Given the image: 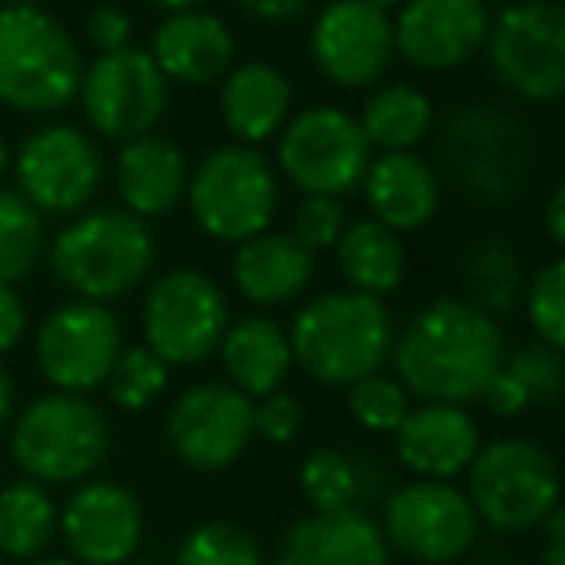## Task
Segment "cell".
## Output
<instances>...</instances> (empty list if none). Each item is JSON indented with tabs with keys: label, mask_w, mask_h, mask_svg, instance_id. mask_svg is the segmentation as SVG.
<instances>
[{
	"label": "cell",
	"mask_w": 565,
	"mask_h": 565,
	"mask_svg": "<svg viewBox=\"0 0 565 565\" xmlns=\"http://www.w3.org/2000/svg\"><path fill=\"white\" fill-rule=\"evenodd\" d=\"M395 380L423 403L480 399L488 380L503 369L500 322L472 302L446 295L430 299L403 330H395L392 356Z\"/></svg>",
	"instance_id": "1"
},
{
	"label": "cell",
	"mask_w": 565,
	"mask_h": 565,
	"mask_svg": "<svg viewBox=\"0 0 565 565\" xmlns=\"http://www.w3.org/2000/svg\"><path fill=\"white\" fill-rule=\"evenodd\" d=\"M291 361L322 387H349L387 364L395 341L392 310L361 291H326L291 322Z\"/></svg>",
	"instance_id": "2"
},
{
	"label": "cell",
	"mask_w": 565,
	"mask_h": 565,
	"mask_svg": "<svg viewBox=\"0 0 565 565\" xmlns=\"http://www.w3.org/2000/svg\"><path fill=\"white\" fill-rule=\"evenodd\" d=\"M47 264L74 299L113 302L151 275L156 233L128 210H89L47 244Z\"/></svg>",
	"instance_id": "3"
},
{
	"label": "cell",
	"mask_w": 565,
	"mask_h": 565,
	"mask_svg": "<svg viewBox=\"0 0 565 565\" xmlns=\"http://www.w3.org/2000/svg\"><path fill=\"white\" fill-rule=\"evenodd\" d=\"M82 55L43 4H0V105L32 117L78 102Z\"/></svg>",
	"instance_id": "4"
},
{
	"label": "cell",
	"mask_w": 565,
	"mask_h": 565,
	"mask_svg": "<svg viewBox=\"0 0 565 565\" xmlns=\"http://www.w3.org/2000/svg\"><path fill=\"white\" fill-rule=\"evenodd\" d=\"M109 418L89 395L47 392L20 411L12 426V461L35 484H74L109 457Z\"/></svg>",
	"instance_id": "5"
},
{
	"label": "cell",
	"mask_w": 565,
	"mask_h": 565,
	"mask_svg": "<svg viewBox=\"0 0 565 565\" xmlns=\"http://www.w3.org/2000/svg\"><path fill=\"white\" fill-rule=\"evenodd\" d=\"M186 202L205 236L244 244L271 228L279 210V174L259 148L221 143L190 171Z\"/></svg>",
	"instance_id": "6"
},
{
	"label": "cell",
	"mask_w": 565,
	"mask_h": 565,
	"mask_svg": "<svg viewBox=\"0 0 565 565\" xmlns=\"http://www.w3.org/2000/svg\"><path fill=\"white\" fill-rule=\"evenodd\" d=\"M469 503L477 519L508 534L534 531L557 508V461L531 438L480 446L469 469Z\"/></svg>",
	"instance_id": "7"
},
{
	"label": "cell",
	"mask_w": 565,
	"mask_h": 565,
	"mask_svg": "<svg viewBox=\"0 0 565 565\" xmlns=\"http://www.w3.org/2000/svg\"><path fill=\"white\" fill-rule=\"evenodd\" d=\"M484 55L515 97L550 105L565 94V9L557 0H515L488 20Z\"/></svg>",
	"instance_id": "8"
},
{
	"label": "cell",
	"mask_w": 565,
	"mask_h": 565,
	"mask_svg": "<svg viewBox=\"0 0 565 565\" xmlns=\"http://www.w3.org/2000/svg\"><path fill=\"white\" fill-rule=\"evenodd\" d=\"M275 163L307 198H345L361 190L372 148L353 113L341 105H315L282 125Z\"/></svg>",
	"instance_id": "9"
},
{
	"label": "cell",
	"mask_w": 565,
	"mask_h": 565,
	"mask_svg": "<svg viewBox=\"0 0 565 565\" xmlns=\"http://www.w3.org/2000/svg\"><path fill=\"white\" fill-rule=\"evenodd\" d=\"M225 326V291L202 267H171L148 287V299H143V345L167 369L202 364L210 353H217Z\"/></svg>",
	"instance_id": "10"
},
{
	"label": "cell",
	"mask_w": 565,
	"mask_h": 565,
	"mask_svg": "<svg viewBox=\"0 0 565 565\" xmlns=\"http://www.w3.org/2000/svg\"><path fill=\"white\" fill-rule=\"evenodd\" d=\"M78 102L97 136L128 143L156 132L171 105V82L159 74L148 51L125 47L113 55H97L89 66H82Z\"/></svg>",
	"instance_id": "11"
},
{
	"label": "cell",
	"mask_w": 565,
	"mask_h": 565,
	"mask_svg": "<svg viewBox=\"0 0 565 565\" xmlns=\"http://www.w3.org/2000/svg\"><path fill=\"white\" fill-rule=\"evenodd\" d=\"M120 349V322L105 302H63L43 318L35 333V364L55 392L89 395L102 387Z\"/></svg>",
	"instance_id": "12"
},
{
	"label": "cell",
	"mask_w": 565,
	"mask_h": 565,
	"mask_svg": "<svg viewBox=\"0 0 565 565\" xmlns=\"http://www.w3.org/2000/svg\"><path fill=\"white\" fill-rule=\"evenodd\" d=\"M477 539V511L449 480H411L384 503V542L423 565L457 562Z\"/></svg>",
	"instance_id": "13"
},
{
	"label": "cell",
	"mask_w": 565,
	"mask_h": 565,
	"mask_svg": "<svg viewBox=\"0 0 565 565\" xmlns=\"http://www.w3.org/2000/svg\"><path fill=\"white\" fill-rule=\"evenodd\" d=\"M17 190L40 213H78L102 186V151L89 132L74 125H43L20 143Z\"/></svg>",
	"instance_id": "14"
},
{
	"label": "cell",
	"mask_w": 565,
	"mask_h": 565,
	"mask_svg": "<svg viewBox=\"0 0 565 565\" xmlns=\"http://www.w3.org/2000/svg\"><path fill=\"white\" fill-rule=\"evenodd\" d=\"M310 58L341 89L380 86L395 63L392 12L369 0H330L310 28Z\"/></svg>",
	"instance_id": "15"
},
{
	"label": "cell",
	"mask_w": 565,
	"mask_h": 565,
	"mask_svg": "<svg viewBox=\"0 0 565 565\" xmlns=\"http://www.w3.org/2000/svg\"><path fill=\"white\" fill-rule=\"evenodd\" d=\"M167 438L190 469H228L252 441V399L225 380L186 387L167 415Z\"/></svg>",
	"instance_id": "16"
},
{
	"label": "cell",
	"mask_w": 565,
	"mask_h": 565,
	"mask_svg": "<svg viewBox=\"0 0 565 565\" xmlns=\"http://www.w3.org/2000/svg\"><path fill=\"white\" fill-rule=\"evenodd\" d=\"M484 0H403L392 17L395 58L415 71H461L484 51L488 35Z\"/></svg>",
	"instance_id": "17"
},
{
	"label": "cell",
	"mask_w": 565,
	"mask_h": 565,
	"mask_svg": "<svg viewBox=\"0 0 565 565\" xmlns=\"http://www.w3.org/2000/svg\"><path fill=\"white\" fill-rule=\"evenodd\" d=\"M143 534V508L132 488L89 480L63 508V539L82 565H125Z\"/></svg>",
	"instance_id": "18"
},
{
	"label": "cell",
	"mask_w": 565,
	"mask_h": 565,
	"mask_svg": "<svg viewBox=\"0 0 565 565\" xmlns=\"http://www.w3.org/2000/svg\"><path fill=\"white\" fill-rule=\"evenodd\" d=\"M148 55L167 82H179V86H217L233 71L236 40L225 20L213 17L210 9L167 12V20L151 35Z\"/></svg>",
	"instance_id": "19"
},
{
	"label": "cell",
	"mask_w": 565,
	"mask_h": 565,
	"mask_svg": "<svg viewBox=\"0 0 565 565\" xmlns=\"http://www.w3.org/2000/svg\"><path fill=\"white\" fill-rule=\"evenodd\" d=\"M275 565H387V542L356 508L310 511L279 534Z\"/></svg>",
	"instance_id": "20"
},
{
	"label": "cell",
	"mask_w": 565,
	"mask_h": 565,
	"mask_svg": "<svg viewBox=\"0 0 565 565\" xmlns=\"http://www.w3.org/2000/svg\"><path fill=\"white\" fill-rule=\"evenodd\" d=\"M480 426L457 403H418L395 430V457L423 480H449L472 465Z\"/></svg>",
	"instance_id": "21"
},
{
	"label": "cell",
	"mask_w": 565,
	"mask_h": 565,
	"mask_svg": "<svg viewBox=\"0 0 565 565\" xmlns=\"http://www.w3.org/2000/svg\"><path fill=\"white\" fill-rule=\"evenodd\" d=\"M113 182H117V194L125 202V210L136 213L140 221L171 217L186 202L190 159L174 140L148 132L140 140L120 143Z\"/></svg>",
	"instance_id": "22"
},
{
	"label": "cell",
	"mask_w": 565,
	"mask_h": 565,
	"mask_svg": "<svg viewBox=\"0 0 565 565\" xmlns=\"http://www.w3.org/2000/svg\"><path fill=\"white\" fill-rule=\"evenodd\" d=\"M361 194L372 221L392 233H415L430 225L441 202V182L434 167L415 151H380L361 179Z\"/></svg>",
	"instance_id": "23"
},
{
	"label": "cell",
	"mask_w": 565,
	"mask_h": 565,
	"mask_svg": "<svg viewBox=\"0 0 565 565\" xmlns=\"http://www.w3.org/2000/svg\"><path fill=\"white\" fill-rule=\"evenodd\" d=\"M291 78L271 63H241L221 78V120L233 143L259 148L291 120Z\"/></svg>",
	"instance_id": "24"
},
{
	"label": "cell",
	"mask_w": 565,
	"mask_h": 565,
	"mask_svg": "<svg viewBox=\"0 0 565 565\" xmlns=\"http://www.w3.org/2000/svg\"><path fill=\"white\" fill-rule=\"evenodd\" d=\"M315 279V252H307L291 233H259L236 244L233 282L252 307L295 302Z\"/></svg>",
	"instance_id": "25"
},
{
	"label": "cell",
	"mask_w": 565,
	"mask_h": 565,
	"mask_svg": "<svg viewBox=\"0 0 565 565\" xmlns=\"http://www.w3.org/2000/svg\"><path fill=\"white\" fill-rule=\"evenodd\" d=\"M217 353L225 361L228 384L248 399H264V395L279 392L287 372L295 369L287 330L267 315H244L228 322Z\"/></svg>",
	"instance_id": "26"
},
{
	"label": "cell",
	"mask_w": 565,
	"mask_h": 565,
	"mask_svg": "<svg viewBox=\"0 0 565 565\" xmlns=\"http://www.w3.org/2000/svg\"><path fill=\"white\" fill-rule=\"evenodd\" d=\"M333 252H338V271L349 291L384 299V295L399 291L407 279V244L399 233H392L372 217L345 225Z\"/></svg>",
	"instance_id": "27"
},
{
	"label": "cell",
	"mask_w": 565,
	"mask_h": 565,
	"mask_svg": "<svg viewBox=\"0 0 565 565\" xmlns=\"http://www.w3.org/2000/svg\"><path fill=\"white\" fill-rule=\"evenodd\" d=\"M356 125L372 151H415L434 128V102L418 86L395 82L364 102Z\"/></svg>",
	"instance_id": "28"
},
{
	"label": "cell",
	"mask_w": 565,
	"mask_h": 565,
	"mask_svg": "<svg viewBox=\"0 0 565 565\" xmlns=\"http://www.w3.org/2000/svg\"><path fill=\"white\" fill-rule=\"evenodd\" d=\"M55 503L35 480H17L0 492V554L17 562H35L55 539Z\"/></svg>",
	"instance_id": "29"
},
{
	"label": "cell",
	"mask_w": 565,
	"mask_h": 565,
	"mask_svg": "<svg viewBox=\"0 0 565 565\" xmlns=\"http://www.w3.org/2000/svg\"><path fill=\"white\" fill-rule=\"evenodd\" d=\"M47 252L43 213L20 190L0 186V282H24Z\"/></svg>",
	"instance_id": "30"
},
{
	"label": "cell",
	"mask_w": 565,
	"mask_h": 565,
	"mask_svg": "<svg viewBox=\"0 0 565 565\" xmlns=\"http://www.w3.org/2000/svg\"><path fill=\"white\" fill-rule=\"evenodd\" d=\"M523 291V267L519 256L503 241H488L465 264V302H472L484 315H508Z\"/></svg>",
	"instance_id": "31"
},
{
	"label": "cell",
	"mask_w": 565,
	"mask_h": 565,
	"mask_svg": "<svg viewBox=\"0 0 565 565\" xmlns=\"http://www.w3.org/2000/svg\"><path fill=\"white\" fill-rule=\"evenodd\" d=\"M302 495L315 511H345L361 500V465L333 446L307 454L299 472Z\"/></svg>",
	"instance_id": "32"
},
{
	"label": "cell",
	"mask_w": 565,
	"mask_h": 565,
	"mask_svg": "<svg viewBox=\"0 0 565 565\" xmlns=\"http://www.w3.org/2000/svg\"><path fill=\"white\" fill-rule=\"evenodd\" d=\"M167 380H171L167 364L148 345H132L120 349L109 376H105V387H109V399L120 411H148L167 392Z\"/></svg>",
	"instance_id": "33"
},
{
	"label": "cell",
	"mask_w": 565,
	"mask_h": 565,
	"mask_svg": "<svg viewBox=\"0 0 565 565\" xmlns=\"http://www.w3.org/2000/svg\"><path fill=\"white\" fill-rule=\"evenodd\" d=\"M174 565H264V554L244 526L213 519L182 539Z\"/></svg>",
	"instance_id": "34"
},
{
	"label": "cell",
	"mask_w": 565,
	"mask_h": 565,
	"mask_svg": "<svg viewBox=\"0 0 565 565\" xmlns=\"http://www.w3.org/2000/svg\"><path fill=\"white\" fill-rule=\"evenodd\" d=\"M349 411H353V418L364 426V430L395 434L411 411V395L395 376L372 372V376L349 384Z\"/></svg>",
	"instance_id": "35"
},
{
	"label": "cell",
	"mask_w": 565,
	"mask_h": 565,
	"mask_svg": "<svg viewBox=\"0 0 565 565\" xmlns=\"http://www.w3.org/2000/svg\"><path fill=\"white\" fill-rule=\"evenodd\" d=\"M526 322L550 349H565V259H550L526 282Z\"/></svg>",
	"instance_id": "36"
},
{
	"label": "cell",
	"mask_w": 565,
	"mask_h": 565,
	"mask_svg": "<svg viewBox=\"0 0 565 565\" xmlns=\"http://www.w3.org/2000/svg\"><path fill=\"white\" fill-rule=\"evenodd\" d=\"M503 369L523 384L531 407H554L565 392V361L562 349H550L542 341L523 345L511 361H503Z\"/></svg>",
	"instance_id": "37"
},
{
	"label": "cell",
	"mask_w": 565,
	"mask_h": 565,
	"mask_svg": "<svg viewBox=\"0 0 565 565\" xmlns=\"http://www.w3.org/2000/svg\"><path fill=\"white\" fill-rule=\"evenodd\" d=\"M349 217L341 198H307L295 213V228L291 236L302 244L307 252H330L341 241Z\"/></svg>",
	"instance_id": "38"
},
{
	"label": "cell",
	"mask_w": 565,
	"mask_h": 565,
	"mask_svg": "<svg viewBox=\"0 0 565 565\" xmlns=\"http://www.w3.org/2000/svg\"><path fill=\"white\" fill-rule=\"evenodd\" d=\"M302 418H307L302 403L287 392H271L259 403H252V434H259L264 441H275V446L291 441L302 430Z\"/></svg>",
	"instance_id": "39"
},
{
	"label": "cell",
	"mask_w": 565,
	"mask_h": 565,
	"mask_svg": "<svg viewBox=\"0 0 565 565\" xmlns=\"http://www.w3.org/2000/svg\"><path fill=\"white\" fill-rule=\"evenodd\" d=\"M86 40L94 43L97 55L132 47V17L120 4H97L86 17Z\"/></svg>",
	"instance_id": "40"
},
{
	"label": "cell",
	"mask_w": 565,
	"mask_h": 565,
	"mask_svg": "<svg viewBox=\"0 0 565 565\" xmlns=\"http://www.w3.org/2000/svg\"><path fill=\"white\" fill-rule=\"evenodd\" d=\"M480 403H484V407L492 411L495 418H515V415H523V411L531 407L523 384H519V380L511 376L508 369H500L492 380H488V387L480 392Z\"/></svg>",
	"instance_id": "41"
},
{
	"label": "cell",
	"mask_w": 565,
	"mask_h": 565,
	"mask_svg": "<svg viewBox=\"0 0 565 565\" xmlns=\"http://www.w3.org/2000/svg\"><path fill=\"white\" fill-rule=\"evenodd\" d=\"M28 338V307L24 295L9 282H0V353H12Z\"/></svg>",
	"instance_id": "42"
},
{
	"label": "cell",
	"mask_w": 565,
	"mask_h": 565,
	"mask_svg": "<svg viewBox=\"0 0 565 565\" xmlns=\"http://www.w3.org/2000/svg\"><path fill=\"white\" fill-rule=\"evenodd\" d=\"M233 4L259 24H291L310 9V0H233Z\"/></svg>",
	"instance_id": "43"
},
{
	"label": "cell",
	"mask_w": 565,
	"mask_h": 565,
	"mask_svg": "<svg viewBox=\"0 0 565 565\" xmlns=\"http://www.w3.org/2000/svg\"><path fill=\"white\" fill-rule=\"evenodd\" d=\"M539 526H546V565H565V515L554 508Z\"/></svg>",
	"instance_id": "44"
},
{
	"label": "cell",
	"mask_w": 565,
	"mask_h": 565,
	"mask_svg": "<svg viewBox=\"0 0 565 565\" xmlns=\"http://www.w3.org/2000/svg\"><path fill=\"white\" fill-rule=\"evenodd\" d=\"M542 221H546L550 244H554V248H562V244H565V186L550 190V202H546V213H542Z\"/></svg>",
	"instance_id": "45"
},
{
	"label": "cell",
	"mask_w": 565,
	"mask_h": 565,
	"mask_svg": "<svg viewBox=\"0 0 565 565\" xmlns=\"http://www.w3.org/2000/svg\"><path fill=\"white\" fill-rule=\"evenodd\" d=\"M12 403H17V384H12V376L4 369H0V426L9 423L12 415Z\"/></svg>",
	"instance_id": "46"
},
{
	"label": "cell",
	"mask_w": 565,
	"mask_h": 565,
	"mask_svg": "<svg viewBox=\"0 0 565 565\" xmlns=\"http://www.w3.org/2000/svg\"><path fill=\"white\" fill-rule=\"evenodd\" d=\"M151 9H163V12H186V9H205L210 0H143Z\"/></svg>",
	"instance_id": "47"
},
{
	"label": "cell",
	"mask_w": 565,
	"mask_h": 565,
	"mask_svg": "<svg viewBox=\"0 0 565 565\" xmlns=\"http://www.w3.org/2000/svg\"><path fill=\"white\" fill-rule=\"evenodd\" d=\"M9 163H12L9 140H4V136H0V179H4V171H9Z\"/></svg>",
	"instance_id": "48"
},
{
	"label": "cell",
	"mask_w": 565,
	"mask_h": 565,
	"mask_svg": "<svg viewBox=\"0 0 565 565\" xmlns=\"http://www.w3.org/2000/svg\"><path fill=\"white\" fill-rule=\"evenodd\" d=\"M369 4H376V9H384V12H395L403 0H369Z\"/></svg>",
	"instance_id": "49"
},
{
	"label": "cell",
	"mask_w": 565,
	"mask_h": 565,
	"mask_svg": "<svg viewBox=\"0 0 565 565\" xmlns=\"http://www.w3.org/2000/svg\"><path fill=\"white\" fill-rule=\"evenodd\" d=\"M28 565H74V562H63V557H43V562H28Z\"/></svg>",
	"instance_id": "50"
},
{
	"label": "cell",
	"mask_w": 565,
	"mask_h": 565,
	"mask_svg": "<svg viewBox=\"0 0 565 565\" xmlns=\"http://www.w3.org/2000/svg\"><path fill=\"white\" fill-rule=\"evenodd\" d=\"M0 4H43V0H0Z\"/></svg>",
	"instance_id": "51"
},
{
	"label": "cell",
	"mask_w": 565,
	"mask_h": 565,
	"mask_svg": "<svg viewBox=\"0 0 565 565\" xmlns=\"http://www.w3.org/2000/svg\"><path fill=\"white\" fill-rule=\"evenodd\" d=\"M0 565H4V554H0Z\"/></svg>",
	"instance_id": "52"
},
{
	"label": "cell",
	"mask_w": 565,
	"mask_h": 565,
	"mask_svg": "<svg viewBox=\"0 0 565 565\" xmlns=\"http://www.w3.org/2000/svg\"><path fill=\"white\" fill-rule=\"evenodd\" d=\"M484 4H488V0H484Z\"/></svg>",
	"instance_id": "53"
}]
</instances>
